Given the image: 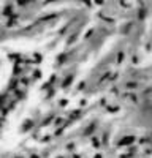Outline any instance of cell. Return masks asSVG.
I'll return each mask as SVG.
<instances>
[{"instance_id": "cell-1", "label": "cell", "mask_w": 152, "mask_h": 158, "mask_svg": "<svg viewBox=\"0 0 152 158\" xmlns=\"http://www.w3.org/2000/svg\"><path fill=\"white\" fill-rule=\"evenodd\" d=\"M135 139H133V136H128L127 139H122L120 141V145H125V144H131V142H133Z\"/></svg>"}, {"instance_id": "cell-2", "label": "cell", "mask_w": 152, "mask_h": 158, "mask_svg": "<svg viewBox=\"0 0 152 158\" xmlns=\"http://www.w3.org/2000/svg\"><path fill=\"white\" fill-rule=\"evenodd\" d=\"M127 87H128V88H135L136 86H135V84H127Z\"/></svg>"}, {"instance_id": "cell-3", "label": "cell", "mask_w": 152, "mask_h": 158, "mask_svg": "<svg viewBox=\"0 0 152 158\" xmlns=\"http://www.w3.org/2000/svg\"><path fill=\"white\" fill-rule=\"evenodd\" d=\"M32 158H40V157H37V155H32Z\"/></svg>"}, {"instance_id": "cell-4", "label": "cell", "mask_w": 152, "mask_h": 158, "mask_svg": "<svg viewBox=\"0 0 152 158\" xmlns=\"http://www.w3.org/2000/svg\"><path fill=\"white\" fill-rule=\"evenodd\" d=\"M95 158H101V155H97V157H95Z\"/></svg>"}, {"instance_id": "cell-5", "label": "cell", "mask_w": 152, "mask_h": 158, "mask_svg": "<svg viewBox=\"0 0 152 158\" xmlns=\"http://www.w3.org/2000/svg\"><path fill=\"white\" fill-rule=\"evenodd\" d=\"M75 158H79V157H75Z\"/></svg>"}]
</instances>
